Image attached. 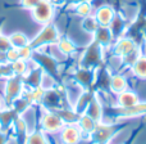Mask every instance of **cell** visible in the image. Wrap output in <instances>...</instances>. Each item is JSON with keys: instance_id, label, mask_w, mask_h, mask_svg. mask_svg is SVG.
<instances>
[{"instance_id": "1", "label": "cell", "mask_w": 146, "mask_h": 144, "mask_svg": "<svg viewBox=\"0 0 146 144\" xmlns=\"http://www.w3.org/2000/svg\"><path fill=\"white\" fill-rule=\"evenodd\" d=\"M104 50H105V49H104L98 41L92 39V41L86 46L85 50L81 54L78 66L86 67V68H99V67L104 66V64H105Z\"/></svg>"}, {"instance_id": "2", "label": "cell", "mask_w": 146, "mask_h": 144, "mask_svg": "<svg viewBox=\"0 0 146 144\" xmlns=\"http://www.w3.org/2000/svg\"><path fill=\"white\" fill-rule=\"evenodd\" d=\"M59 39H60V33H59L58 28L53 23H48V25L44 26V28L40 31V33L32 41H30L28 45L33 50H37V49H41L44 46L55 45Z\"/></svg>"}, {"instance_id": "3", "label": "cell", "mask_w": 146, "mask_h": 144, "mask_svg": "<svg viewBox=\"0 0 146 144\" xmlns=\"http://www.w3.org/2000/svg\"><path fill=\"white\" fill-rule=\"evenodd\" d=\"M31 59H32L37 66H40L41 68L44 70V72L53 76L55 80H59L60 72H59L58 59H56L55 57L50 56V54L42 53V52H40V50H33Z\"/></svg>"}, {"instance_id": "4", "label": "cell", "mask_w": 146, "mask_h": 144, "mask_svg": "<svg viewBox=\"0 0 146 144\" xmlns=\"http://www.w3.org/2000/svg\"><path fill=\"white\" fill-rule=\"evenodd\" d=\"M119 130V125L106 124L104 121L96 122L94 131L90 134V139L94 144H108L111 138L117 134Z\"/></svg>"}, {"instance_id": "5", "label": "cell", "mask_w": 146, "mask_h": 144, "mask_svg": "<svg viewBox=\"0 0 146 144\" xmlns=\"http://www.w3.org/2000/svg\"><path fill=\"white\" fill-rule=\"evenodd\" d=\"M64 126L63 120L59 117L55 111L44 108V112L40 117V129L45 134H56Z\"/></svg>"}, {"instance_id": "6", "label": "cell", "mask_w": 146, "mask_h": 144, "mask_svg": "<svg viewBox=\"0 0 146 144\" xmlns=\"http://www.w3.org/2000/svg\"><path fill=\"white\" fill-rule=\"evenodd\" d=\"M23 88H25V84H23L22 76L14 75V76L8 78L7 82H5V88H4L5 107H10L15 99L19 98V96L22 95Z\"/></svg>"}, {"instance_id": "7", "label": "cell", "mask_w": 146, "mask_h": 144, "mask_svg": "<svg viewBox=\"0 0 146 144\" xmlns=\"http://www.w3.org/2000/svg\"><path fill=\"white\" fill-rule=\"evenodd\" d=\"M96 71H98V68H86V67L78 66L73 71V81L77 82L83 90H94Z\"/></svg>"}, {"instance_id": "8", "label": "cell", "mask_w": 146, "mask_h": 144, "mask_svg": "<svg viewBox=\"0 0 146 144\" xmlns=\"http://www.w3.org/2000/svg\"><path fill=\"white\" fill-rule=\"evenodd\" d=\"M32 17L37 23L48 25L54 17V5L50 0H42L32 9Z\"/></svg>"}, {"instance_id": "9", "label": "cell", "mask_w": 146, "mask_h": 144, "mask_svg": "<svg viewBox=\"0 0 146 144\" xmlns=\"http://www.w3.org/2000/svg\"><path fill=\"white\" fill-rule=\"evenodd\" d=\"M137 45H140V44H137L136 41H135L133 39H131L129 36L124 35V36H122V38L117 39V40L114 41V44L111 45L110 50H111V54H113V56L122 58V57H124L126 54H128L129 52L133 50Z\"/></svg>"}, {"instance_id": "10", "label": "cell", "mask_w": 146, "mask_h": 144, "mask_svg": "<svg viewBox=\"0 0 146 144\" xmlns=\"http://www.w3.org/2000/svg\"><path fill=\"white\" fill-rule=\"evenodd\" d=\"M83 133L77 126V124L64 125L63 129L59 131V139L62 144H78L82 140Z\"/></svg>"}, {"instance_id": "11", "label": "cell", "mask_w": 146, "mask_h": 144, "mask_svg": "<svg viewBox=\"0 0 146 144\" xmlns=\"http://www.w3.org/2000/svg\"><path fill=\"white\" fill-rule=\"evenodd\" d=\"M128 26H129V23H128V21H127V18L124 17L122 13L117 12L113 21H111L110 25H109V28H110L111 33H113L114 41H115L117 39L126 35L127 30H128Z\"/></svg>"}, {"instance_id": "12", "label": "cell", "mask_w": 146, "mask_h": 144, "mask_svg": "<svg viewBox=\"0 0 146 144\" xmlns=\"http://www.w3.org/2000/svg\"><path fill=\"white\" fill-rule=\"evenodd\" d=\"M115 13H117V10L113 5L104 4L96 9V12L94 13V15L96 17V19H98V22L100 26H109L110 22L113 21Z\"/></svg>"}, {"instance_id": "13", "label": "cell", "mask_w": 146, "mask_h": 144, "mask_svg": "<svg viewBox=\"0 0 146 144\" xmlns=\"http://www.w3.org/2000/svg\"><path fill=\"white\" fill-rule=\"evenodd\" d=\"M94 40H96L104 49H110L114 44V38L109 26H99V28L94 33Z\"/></svg>"}, {"instance_id": "14", "label": "cell", "mask_w": 146, "mask_h": 144, "mask_svg": "<svg viewBox=\"0 0 146 144\" xmlns=\"http://www.w3.org/2000/svg\"><path fill=\"white\" fill-rule=\"evenodd\" d=\"M140 98L135 91L132 90H123L122 93L117 94V107H123V108H128V107H133L137 103H140Z\"/></svg>"}, {"instance_id": "15", "label": "cell", "mask_w": 146, "mask_h": 144, "mask_svg": "<svg viewBox=\"0 0 146 144\" xmlns=\"http://www.w3.org/2000/svg\"><path fill=\"white\" fill-rule=\"evenodd\" d=\"M128 89V80L122 72H115L111 73L110 82H109V90L113 94H119L123 90Z\"/></svg>"}, {"instance_id": "16", "label": "cell", "mask_w": 146, "mask_h": 144, "mask_svg": "<svg viewBox=\"0 0 146 144\" xmlns=\"http://www.w3.org/2000/svg\"><path fill=\"white\" fill-rule=\"evenodd\" d=\"M17 112L12 107H4L0 109V130L8 133V130L13 126V122L17 119Z\"/></svg>"}, {"instance_id": "17", "label": "cell", "mask_w": 146, "mask_h": 144, "mask_svg": "<svg viewBox=\"0 0 146 144\" xmlns=\"http://www.w3.org/2000/svg\"><path fill=\"white\" fill-rule=\"evenodd\" d=\"M85 113L88 115V116H90L91 119H92L94 121H96V122L103 121L104 109H103V106H101L100 99L98 98L96 94H95V96H94V99L91 100V103L88 104V107H87V109H86Z\"/></svg>"}, {"instance_id": "18", "label": "cell", "mask_w": 146, "mask_h": 144, "mask_svg": "<svg viewBox=\"0 0 146 144\" xmlns=\"http://www.w3.org/2000/svg\"><path fill=\"white\" fill-rule=\"evenodd\" d=\"M132 75L140 80H146V56L141 54L137 58V61L133 63V66L129 68Z\"/></svg>"}, {"instance_id": "19", "label": "cell", "mask_w": 146, "mask_h": 144, "mask_svg": "<svg viewBox=\"0 0 146 144\" xmlns=\"http://www.w3.org/2000/svg\"><path fill=\"white\" fill-rule=\"evenodd\" d=\"M55 45L58 48V50L66 57L72 56V54H74L77 52V45L68 38H60Z\"/></svg>"}, {"instance_id": "20", "label": "cell", "mask_w": 146, "mask_h": 144, "mask_svg": "<svg viewBox=\"0 0 146 144\" xmlns=\"http://www.w3.org/2000/svg\"><path fill=\"white\" fill-rule=\"evenodd\" d=\"M25 144H50V140L48 139V134L40 129L28 133L25 139Z\"/></svg>"}, {"instance_id": "21", "label": "cell", "mask_w": 146, "mask_h": 144, "mask_svg": "<svg viewBox=\"0 0 146 144\" xmlns=\"http://www.w3.org/2000/svg\"><path fill=\"white\" fill-rule=\"evenodd\" d=\"M77 126L80 127L83 134H87L88 137H90V134L94 131V129H95V126H96V121H94L88 115L82 113L77 121Z\"/></svg>"}, {"instance_id": "22", "label": "cell", "mask_w": 146, "mask_h": 144, "mask_svg": "<svg viewBox=\"0 0 146 144\" xmlns=\"http://www.w3.org/2000/svg\"><path fill=\"white\" fill-rule=\"evenodd\" d=\"M141 54H142V46L137 45L132 52H129L128 54H126L124 57H122V68H128L129 70L132 66H133V63L137 61V58H139Z\"/></svg>"}, {"instance_id": "23", "label": "cell", "mask_w": 146, "mask_h": 144, "mask_svg": "<svg viewBox=\"0 0 146 144\" xmlns=\"http://www.w3.org/2000/svg\"><path fill=\"white\" fill-rule=\"evenodd\" d=\"M92 9H94L92 0H86V1L78 3V4L73 5V10H74V13L81 18H85L90 14H94Z\"/></svg>"}, {"instance_id": "24", "label": "cell", "mask_w": 146, "mask_h": 144, "mask_svg": "<svg viewBox=\"0 0 146 144\" xmlns=\"http://www.w3.org/2000/svg\"><path fill=\"white\" fill-rule=\"evenodd\" d=\"M99 26L100 25H99L98 19H96V17L94 14H90V15H87V17L82 18V22H81L82 30L87 33H91V35L95 33V31L99 28Z\"/></svg>"}, {"instance_id": "25", "label": "cell", "mask_w": 146, "mask_h": 144, "mask_svg": "<svg viewBox=\"0 0 146 144\" xmlns=\"http://www.w3.org/2000/svg\"><path fill=\"white\" fill-rule=\"evenodd\" d=\"M9 41H10V45L13 48H23V46L28 45L30 44V40L27 39V36L22 32H14L13 35L9 36Z\"/></svg>"}, {"instance_id": "26", "label": "cell", "mask_w": 146, "mask_h": 144, "mask_svg": "<svg viewBox=\"0 0 146 144\" xmlns=\"http://www.w3.org/2000/svg\"><path fill=\"white\" fill-rule=\"evenodd\" d=\"M10 67H12V72L14 73V75H18V76H25L28 71L27 61L21 59V58L17 59V61H14V62H12Z\"/></svg>"}, {"instance_id": "27", "label": "cell", "mask_w": 146, "mask_h": 144, "mask_svg": "<svg viewBox=\"0 0 146 144\" xmlns=\"http://www.w3.org/2000/svg\"><path fill=\"white\" fill-rule=\"evenodd\" d=\"M17 59H19V52H18L17 48H9L7 50V61L8 63H12V62L17 61Z\"/></svg>"}, {"instance_id": "28", "label": "cell", "mask_w": 146, "mask_h": 144, "mask_svg": "<svg viewBox=\"0 0 146 144\" xmlns=\"http://www.w3.org/2000/svg\"><path fill=\"white\" fill-rule=\"evenodd\" d=\"M41 1H42V0H21V5H22L23 8H26V9L32 10L33 8L40 4Z\"/></svg>"}, {"instance_id": "29", "label": "cell", "mask_w": 146, "mask_h": 144, "mask_svg": "<svg viewBox=\"0 0 146 144\" xmlns=\"http://www.w3.org/2000/svg\"><path fill=\"white\" fill-rule=\"evenodd\" d=\"M9 48H12L10 41H9V38L0 35V52H7Z\"/></svg>"}, {"instance_id": "30", "label": "cell", "mask_w": 146, "mask_h": 144, "mask_svg": "<svg viewBox=\"0 0 146 144\" xmlns=\"http://www.w3.org/2000/svg\"><path fill=\"white\" fill-rule=\"evenodd\" d=\"M12 72V67L9 64H0V77L1 76H9Z\"/></svg>"}, {"instance_id": "31", "label": "cell", "mask_w": 146, "mask_h": 144, "mask_svg": "<svg viewBox=\"0 0 146 144\" xmlns=\"http://www.w3.org/2000/svg\"><path fill=\"white\" fill-rule=\"evenodd\" d=\"M8 143V137H7V133L0 130V144H7Z\"/></svg>"}, {"instance_id": "32", "label": "cell", "mask_w": 146, "mask_h": 144, "mask_svg": "<svg viewBox=\"0 0 146 144\" xmlns=\"http://www.w3.org/2000/svg\"><path fill=\"white\" fill-rule=\"evenodd\" d=\"M86 1V0H66V5H69V7H73V5L78 4V3Z\"/></svg>"}, {"instance_id": "33", "label": "cell", "mask_w": 146, "mask_h": 144, "mask_svg": "<svg viewBox=\"0 0 146 144\" xmlns=\"http://www.w3.org/2000/svg\"><path fill=\"white\" fill-rule=\"evenodd\" d=\"M141 33H142V38L146 40V18L144 21V23H142V27H141Z\"/></svg>"}, {"instance_id": "34", "label": "cell", "mask_w": 146, "mask_h": 144, "mask_svg": "<svg viewBox=\"0 0 146 144\" xmlns=\"http://www.w3.org/2000/svg\"><path fill=\"white\" fill-rule=\"evenodd\" d=\"M1 108H4V103H3L1 99H0V109H1Z\"/></svg>"}, {"instance_id": "35", "label": "cell", "mask_w": 146, "mask_h": 144, "mask_svg": "<svg viewBox=\"0 0 146 144\" xmlns=\"http://www.w3.org/2000/svg\"><path fill=\"white\" fill-rule=\"evenodd\" d=\"M0 23H1V22H0Z\"/></svg>"}]
</instances>
